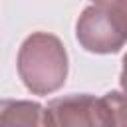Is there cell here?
<instances>
[{"label": "cell", "instance_id": "cell-1", "mask_svg": "<svg viewBox=\"0 0 127 127\" xmlns=\"http://www.w3.org/2000/svg\"><path fill=\"white\" fill-rule=\"evenodd\" d=\"M18 75L36 95H50L64 87L67 52L62 40L48 32H34L18 50Z\"/></svg>", "mask_w": 127, "mask_h": 127}, {"label": "cell", "instance_id": "cell-2", "mask_svg": "<svg viewBox=\"0 0 127 127\" xmlns=\"http://www.w3.org/2000/svg\"><path fill=\"white\" fill-rule=\"evenodd\" d=\"M75 38L85 52L117 54L127 44V2H95L81 10Z\"/></svg>", "mask_w": 127, "mask_h": 127}, {"label": "cell", "instance_id": "cell-6", "mask_svg": "<svg viewBox=\"0 0 127 127\" xmlns=\"http://www.w3.org/2000/svg\"><path fill=\"white\" fill-rule=\"evenodd\" d=\"M119 85L121 91L127 93V54L123 56V65H121V75H119Z\"/></svg>", "mask_w": 127, "mask_h": 127}, {"label": "cell", "instance_id": "cell-5", "mask_svg": "<svg viewBox=\"0 0 127 127\" xmlns=\"http://www.w3.org/2000/svg\"><path fill=\"white\" fill-rule=\"evenodd\" d=\"M111 109L113 127H127V93L123 91H109L103 95Z\"/></svg>", "mask_w": 127, "mask_h": 127}, {"label": "cell", "instance_id": "cell-4", "mask_svg": "<svg viewBox=\"0 0 127 127\" xmlns=\"http://www.w3.org/2000/svg\"><path fill=\"white\" fill-rule=\"evenodd\" d=\"M0 127H50L46 107L28 99H0Z\"/></svg>", "mask_w": 127, "mask_h": 127}, {"label": "cell", "instance_id": "cell-3", "mask_svg": "<svg viewBox=\"0 0 127 127\" xmlns=\"http://www.w3.org/2000/svg\"><path fill=\"white\" fill-rule=\"evenodd\" d=\"M46 113L50 127H113L107 101L91 93L56 97L48 103Z\"/></svg>", "mask_w": 127, "mask_h": 127}]
</instances>
